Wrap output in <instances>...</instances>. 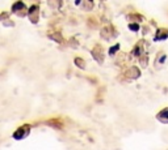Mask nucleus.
Instances as JSON below:
<instances>
[{"label": "nucleus", "mask_w": 168, "mask_h": 150, "mask_svg": "<svg viewBox=\"0 0 168 150\" xmlns=\"http://www.w3.org/2000/svg\"><path fill=\"white\" fill-rule=\"evenodd\" d=\"M130 29H134V30H138V26H137V25H130Z\"/></svg>", "instance_id": "obj_1"}]
</instances>
